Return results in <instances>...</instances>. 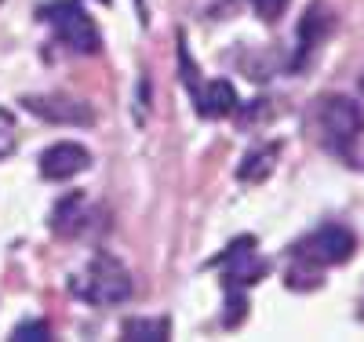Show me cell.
<instances>
[{"label":"cell","instance_id":"14","mask_svg":"<svg viewBox=\"0 0 364 342\" xmlns=\"http://www.w3.org/2000/svg\"><path fill=\"white\" fill-rule=\"evenodd\" d=\"M252 8H255V15L262 22H277L284 15V8H288V0H252Z\"/></svg>","mask_w":364,"mask_h":342},{"label":"cell","instance_id":"9","mask_svg":"<svg viewBox=\"0 0 364 342\" xmlns=\"http://www.w3.org/2000/svg\"><path fill=\"white\" fill-rule=\"evenodd\" d=\"M87 226V201H84V193H66L63 201L55 204V211H51V233L55 237H77L80 230Z\"/></svg>","mask_w":364,"mask_h":342},{"label":"cell","instance_id":"11","mask_svg":"<svg viewBox=\"0 0 364 342\" xmlns=\"http://www.w3.org/2000/svg\"><path fill=\"white\" fill-rule=\"evenodd\" d=\"M273 161H277V146H266V149H252L245 164H240V182H262L273 171Z\"/></svg>","mask_w":364,"mask_h":342},{"label":"cell","instance_id":"8","mask_svg":"<svg viewBox=\"0 0 364 342\" xmlns=\"http://www.w3.org/2000/svg\"><path fill=\"white\" fill-rule=\"evenodd\" d=\"M237 109V91L226 77H215L208 80L204 91H197V113L208 117V120H219V117H230Z\"/></svg>","mask_w":364,"mask_h":342},{"label":"cell","instance_id":"13","mask_svg":"<svg viewBox=\"0 0 364 342\" xmlns=\"http://www.w3.org/2000/svg\"><path fill=\"white\" fill-rule=\"evenodd\" d=\"M11 338H15V342H22V338H37V342H44V338H51V328H48L44 321H22V324H15Z\"/></svg>","mask_w":364,"mask_h":342},{"label":"cell","instance_id":"10","mask_svg":"<svg viewBox=\"0 0 364 342\" xmlns=\"http://www.w3.org/2000/svg\"><path fill=\"white\" fill-rule=\"evenodd\" d=\"M124 338L128 342H139V338H146V342H164L168 335H171V324H168V317H157V321H146V317H132V321H124Z\"/></svg>","mask_w":364,"mask_h":342},{"label":"cell","instance_id":"12","mask_svg":"<svg viewBox=\"0 0 364 342\" xmlns=\"http://www.w3.org/2000/svg\"><path fill=\"white\" fill-rule=\"evenodd\" d=\"M18 146V128H15V113L0 109V157H11Z\"/></svg>","mask_w":364,"mask_h":342},{"label":"cell","instance_id":"5","mask_svg":"<svg viewBox=\"0 0 364 342\" xmlns=\"http://www.w3.org/2000/svg\"><path fill=\"white\" fill-rule=\"evenodd\" d=\"M22 106L33 117L48 120V124H77V128H84V124L95 120V113H91L87 102L70 99V95H26Z\"/></svg>","mask_w":364,"mask_h":342},{"label":"cell","instance_id":"6","mask_svg":"<svg viewBox=\"0 0 364 342\" xmlns=\"http://www.w3.org/2000/svg\"><path fill=\"white\" fill-rule=\"evenodd\" d=\"M211 266H226L230 273H226V281L230 284H237V288H248V284H255L259 277L266 273V262L255 255V240L252 237H240V240H233L226 252L211 262Z\"/></svg>","mask_w":364,"mask_h":342},{"label":"cell","instance_id":"3","mask_svg":"<svg viewBox=\"0 0 364 342\" xmlns=\"http://www.w3.org/2000/svg\"><path fill=\"white\" fill-rule=\"evenodd\" d=\"M41 18L55 29V37L63 41L73 55H95L102 48V37L95 22L87 18V11L77 4V0H58V4H48L41 11Z\"/></svg>","mask_w":364,"mask_h":342},{"label":"cell","instance_id":"4","mask_svg":"<svg viewBox=\"0 0 364 342\" xmlns=\"http://www.w3.org/2000/svg\"><path fill=\"white\" fill-rule=\"evenodd\" d=\"M317 117H321V132H324V142L339 153H350V146L360 139L364 132V113L353 99L346 95H328L317 102Z\"/></svg>","mask_w":364,"mask_h":342},{"label":"cell","instance_id":"2","mask_svg":"<svg viewBox=\"0 0 364 342\" xmlns=\"http://www.w3.org/2000/svg\"><path fill=\"white\" fill-rule=\"evenodd\" d=\"M70 288H73L77 299H84L91 306H117V302H124L132 295V277L117 259L95 255L70 281Z\"/></svg>","mask_w":364,"mask_h":342},{"label":"cell","instance_id":"1","mask_svg":"<svg viewBox=\"0 0 364 342\" xmlns=\"http://www.w3.org/2000/svg\"><path fill=\"white\" fill-rule=\"evenodd\" d=\"M353 247H357V240H353V233L343 230V226H321V230H314L310 237H302V240L291 247L299 269L288 273V288H291V284L299 288L302 277H317V273L328 269V266L346 262V259L353 255Z\"/></svg>","mask_w":364,"mask_h":342},{"label":"cell","instance_id":"7","mask_svg":"<svg viewBox=\"0 0 364 342\" xmlns=\"http://www.w3.org/2000/svg\"><path fill=\"white\" fill-rule=\"evenodd\" d=\"M91 168V153L80 142H55L41 153V175L48 182H66Z\"/></svg>","mask_w":364,"mask_h":342}]
</instances>
